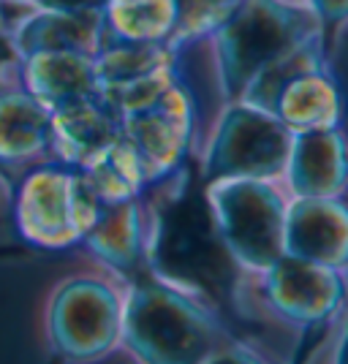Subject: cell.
<instances>
[{
	"instance_id": "cell-1",
	"label": "cell",
	"mask_w": 348,
	"mask_h": 364,
	"mask_svg": "<svg viewBox=\"0 0 348 364\" xmlns=\"http://www.w3.org/2000/svg\"><path fill=\"white\" fill-rule=\"evenodd\" d=\"M226 318V307L201 289L144 269L131 277L122 307V340L137 362H264Z\"/></svg>"
},
{
	"instance_id": "cell-5",
	"label": "cell",
	"mask_w": 348,
	"mask_h": 364,
	"mask_svg": "<svg viewBox=\"0 0 348 364\" xmlns=\"http://www.w3.org/2000/svg\"><path fill=\"white\" fill-rule=\"evenodd\" d=\"M101 207L82 168L44 161L22 180L16 193V223L28 242L46 250H68L82 245Z\"/></svg>"
},
{
	"instance_id": "cell-20",
	"label": "cell",
	"mask_w": 348,
	"mask_h": 364,
	"mask_svg": "<svg viewBox=\"0 0 348 364\" xmlns=\"http://www.w3.org/2000/svg\"><path fill=\"white\" fill-rule=\"evenodd\" d=\"M0 46H3V33H0Z\"/></svg>"
},
{
	"instance_id": "cell-10",
	"label": "cell",
	"mask_w": 348,
	"mask_h": 364,
	"mask_svg": "<svg viewBox=\"0 0 348 364\" xmlns=\"http://www.w3.org/2000/svg\"><path fill=\"white\" fill-rule=\"evenodd\" d=\"M283 185L291 196H348V122L294 134Z\"/></svg>"
},
{
	"instance_id": "cell-14",
	"label": "cell",
	"mask_w": 348,
	"mask_h": 364,
	"mask_svg": "<svg viewBox=\"0 0 348 364\" xmlns=\"http://www.w3.org/2000/svg\"><path fill=\"white\" fill-rule=\"evenodd\" d=\"M49 155V107L25 90H0V164L31 166Z\"/></svg>"
},
{
	"instance_id": "cell-18",
	"label": "cell",
	"mask_w": 348,
	"mask_h": 364,
	"mask_svg": "<svg viewBox=\"0 0 348 364\" xmlns=\"http://www.w3.org/2000/svg\"><path fill=\"white\" fill-rule=\"evenodd\" d=\"M286 3L302 6V9H307L310 14L316 16L321 31H324L327 52L332 55L334 38L348 25V0H286Z\"/></svg>"
},
{
	"instance_id": "cell-16",
	"label": "cell",
	"mask_w": 348,
	"mask_h": 364,
	"mask_svg": "<svg viewBox=\"0 0 348 364\" xmlns=\"http://www.w3.org/2000/svg\"><path fill=\"white\" fill-rule=\"evenodd\" d=\"M82 171L93 185L95 196L101 198V204L125 201L147 191V180L139 166L137 152L131 150L122 134L104 152H98L88 166H82Z\"/></svg>"
},
{
	"instance_id": "cell-9",
	"label": "cell",
	"mask_w": 348,
	"mask_h": 364,
	"mask_svg": "<svg viewBox=\"0 0 348 364\" xmlns=\"http://www.w3.org/2000/svg\"><path fill=\"white\" fill-rule=\"evenodd\" d=\"M283 253L348 272V196H291Z\"/></svg>"
},
{
	"instance_id": "cell-8",
	"label": "cell",
	"mask_w": 348,
	"mask_h": 364,
	"mask_svg": "<svg viewBox=\"0 0 348 364\" xmlns=\"http://www.w3.org/2000/svg\"><path fill=\"white\" fill-rule=\"evenodd\" d=\"M158 223V196L144 193L115 204H104L93 228L85 234L82 247L104 267L125 277H137L150 267L152 240Z\"/></svg>"
},
{
	"instance_id": "cell-4",
	"label": "cell",
	"mask_w": 348,
	"mask_h": 364,
	"mask_svg": "<svg viewBox=\"0 0 348 364\" xmlns=\"http://www.w3.org/2000/svg\"><path fill=\"white\" fill-rule=\"evenodd\" d=\"M131 277L106 274L65 277L49 304V343L68 359H104L122 340V307Z\"/></svg>"
},
{
	"instance_id": "cell-2",
	"label": "cell",
	"mask_w": 348,
	"mask_h": 364,
	"mask_svg": "<svg viewBox=\"0 0 348 364\" xmlns=\"http://www.w3.org/2000/svg\"><path fill=\"white\" fill-rule=\"evenodd\" d=\"M348 302V272L283 253L261 272L237 274L228 310L240 321L278 329L300 348Z\"/></svg>"
},
{
	"instance_id": "cell-15",
	"label": "cell",
	"mask_w": 348,
	"mask_h": 364,
	"mask_svg": "<svg viewBox=\"0 0 348 364\" xmlns=\"http://www.w3.org/2000/svg\"><path fill=\"white\" fill-rule=\"evenodd\" d=\"M101 14L106 44H172L180 0H101Z\"/></svg>"
},
{
	"instance_id": "cell-19",
	"label": "cell",
	"mask_w": 348,
	"mask_h": 364,
	"mask_svg": "<svg viewBox=\"0 0 348 364\" xmlns=\"http://www.w3.org/2000/svg\"><path fill=\"white\" fill-rule=\"evenodd\" d=\"M33 9H46V6H88V3H101V0H28Z\"/></svg>"
},
{
	"instance_id": "cell-6",
	"label": "cell",
	"mask_w": 348,
	"mask_h": 364,
	"mask_svg": "<svg viewBox=\"0 0 348 364\" xmlns=\"http://www.w3.org/2000/svg\"><path fill=\"white\" fill-rule=\"evenodd\" d=\"M294 134L273 112L253 104H228L215 122L196 166L201 182L218 177L283 180Z\"/></svg>"
},
{
	"instance_id": "cell-3",
	"label": "cell",
	"mask_w": 348,
	"mask_h": 364,
	"mask_svg": "<svg viewBox=\"0 0 348 364\" xmlns=\"http://www.w3.org/2000/svg\"><path fill=\"white\" fill-rule=\"evenodd\" d=\"M215 234L237 274L261 272L283 256V234L291 193L283 180L218 177L201 188Z\"/></svg>"
},
{
	"instance_id": "cell-17",
	"label": "cell",
	"mask_w": 348,
	"mask_h": 364,
	"mask_svg": "<svg viewBox=\"0 0 348 364\" xmlns=\"http://www.w3.org/2000/svg\"><path fill=\"white\" fill-rule=\"evenodd\" d=\"M243 0H180V22L172 36V46L194 41L212 33L223 19L240 9Z\"/></svg>"
},
{
	"instance_id": "cell-11",
	"label": "cell",
	"mask_w": 348,
	"mask_h": 364,
	"mask_svg": "<svg viewBox=\"0 0 348 364\" xmlns=\"http://www.w3.org/2000/svg\"><path fill=\"white\" fill-rule=\"evenodd\" d=\"M120 136V114L98 95H85L49 109V155L68 166H88Z\"/></svg>"
},
{
	"instance_id": "cell-12",
	"label": "cell",
	"mask_w": 348,
	"mask_h": 364,
	"mask_svg": "<svg viewBox=\"0 0 348 364\" xmlns=\"http://www.w3.org/2000/svg\"><path fill=\"white\" fill-rule=\"evenodd\" d=\"M106 44L101 3L88 6H46L25 16L14 31V46L19 55L41 49H71L98 55Z\"/></svg>"
},
{
	"instance_id": "cell-13",
	"label": "cell",
	"mask_w": 348,
	"mask_h": 364,
	"mask_svg": "<svg viewBox=\"0 0 348 364\" xmlns=\"http://www.w3.org/2000/svg\"><path fill=\"white\" fill-rule=\"evenodd\" d=\"M22 87L49 109L101 92L95 55L71 49H41L22 55Z\"/></svg>"
},
{
	"instance_id": "cell-7",
	"label": "cell",
	"mask_w": 348,
	"mask_h": 364,
	"mask_svg": "<svg viewBox=\"0 0 348 364\" xmlns=\"http://www.w3.org/2000/svg\"><path fill=\"white\" fill-rule=\"evenodd\" d=\"M194 101L177 82L155 104L120 120L122 139L137 152L147 188L180 174L194 150Z\"/></svg>"
}]
</instances>
